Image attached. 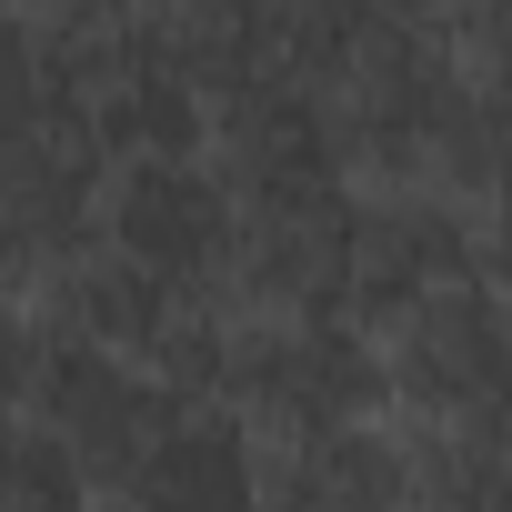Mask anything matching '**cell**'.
<instances>
[{"mask_svg": "<svg viewBox=\"0 0 512 512\" xmlns=\"http://www.w3.org/2000/svg\"><path fill=\"white\" fill-rule=\"evenodd\" d=\"M211 392L272 452L282 442H332V432L392 422V352L362 312H262V302H241Z\"/></svg>", "mask_w": 512, "mask_h": 512, "instance_id": "1", "label": "cell"}, {"mask_svg": "<svg viewBox=\"0 0 512 512\" xmlns=\"http://www.w3.org/2000/svg\"><path fill=\"white\" fill-rule=\"evenodd\" d=\"M382 352H392V422L402 432L502 422V392H512V302L472 272V282L432 292L422 312H402L382 332Z\"/></svg>", "mask_w": 512, "mask_h": 512, "instance_id": "2", "label": "cell"}]
</instances>
